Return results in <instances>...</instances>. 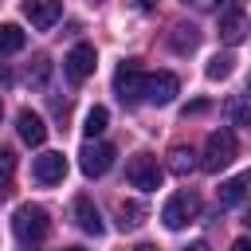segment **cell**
<instances>
[{
	"label": "cell",
	"instance_id": "cell-21",
	"mask_svg": "<svg viewBox=\"0 0 251 251\" xmlns=\"http://www.w3.org/2000/svg\"><path fill=\"white\" fill-rule=\"evenodd\" d=\"M231 63H235L231 55H212V59H208V67H204V75H208L212 82H220V78H227V75H231Z\"/></svg>",
	"mask_w": 251,
	"mask_h": 251
},
{
	"label": "cell",
	"instance_id": "cell-9",
	"mask_svg": "<svg viewBox=\"0 0 251 251\" xmlns=\"http://www.w3.org/2000/svg\"><path fill=\"white\" fill-rule=\"evenodd\" d=\"M78 165H82L86 176L110 173V165H114V145H106V141H86L82 153H78Z\"/></svg>",
	"mask_w": 251,
	"mask_h": 251
},
{
	"label": "cell",
	"instance_id": "cell-33",
	"mask_svg": "<svg viewBox=\"0 0 251 251\" xmlns=\"http://www.w3.org/2000/svg\"><path fill=\"white\" fill-rule=\"evenodd\" d=\"M247 90H251V78H247Z\"/></svg>",
	"mask_w": 251,
	"mask_h": 251
},
{
	"label": "cell",
	"instance_id": "cell-13",
	"mask_svg": "<svg viewBox=\"0 0 251 251\" xmlns=\"http://www.w3.org/2000/svg\"><path fill=\"white\" fill-rule=\"evenodd\" d=\"M75 224L86 231V235H102L106 231V224H102V216H98V208L90 204V196H75Z\"/></svg>",
	"mask_w": 251,
	"mask_h": 251
},
{
	"label": "cell",
	"instance_id": "cell-25",
	"mask_svg": "<svg viewBox=\"0 0 251 251\" xmlns=\"http://www.w3.org/2000/svg\"><path fill=\"white\" fill-rule=\"evenodd\" d=\"M184 251H212V247H208V243H204V239H196V243H188V247H184Z\"/></svg>",
	"mask_w": 251,
	"mask_h": 251
},
{
	"label": "cell",
	"instance_id": "cell-11",
	"mask_svg": "<svg viewBox=\"0 0 251 251\" xmlns=\"http://www.w3.org/2000/svg\"><path fill=\"white\" fill-rule=\"evenodd\" d=\"M31 176H35L39 184H63V176H67V157L55 153V149L39 153L35 165H31Z\"/></svg>",
	"mask_w": 251,
	"mask_h": 251
},
{
	"label": "cell",
	"instance_id": "cell-27",
	"mask_svg": "<svg viewBox=\"0 0 251 251\" xmlns=\"http://www.w3.org/2000/svg\"><path fill=\"white\" fill-rule=\"evenodd\" d=\"M180 4H192V8H212L216 0H180Z\"/></svg>",
	"mask_w": 251,
	"mask_h": 251
},
{
	"label": "cell",
	"instance_id": "cell-32",
	"mask_svg": "<svg viewBox=\"0 0 251 251\" xmlns=\"http://www.w3.org/2000/svg\"><path fill=\"white\" fill-rule=\"evenodd\" d=\"M0 114H4V98H0Z\"/></svg>",
	"mask_w": 251,
	"mask_h": 251
},
{
	"label": "cell",
	"instance_id": "cell-15",
	"mask_svg": "<svg viewBox=\"0 0 251 251\" xmlns=\"http://www.w3.org/2000/svg\"><path fill=\"white\" fill-rule=\"evenodd\" d=\"M224 114H227L231 126H251V90L247 94H231L224 102Z\"/></svg>",
	"mask_w": 251,
	"mask_h": 251
},
{
	"label": "cell",
	"instance_id": "cell-19",
	"mask_svg": "<svg viewBox=\"0 0 251 251\" xmlns=\"http://www.w3.org/2000/svg\"><path fill=\"white\" fill-rule=\"evenodd\" d=\"M169 169H173L176 176H188V173L196 169V153H192L188 145H173V149H169Z\"/></svg>",
	"mask_w": 251,
	"mask_h": 251
},
{
	"label": "cell",
	"instance_id": "cell-6",
	"mask_svg": "<svg viewBox=\"0 0 251 251\" xmlns=\"http://www.w3.org/2000/svg\"><path fill=\"white\" fill-rule=\"evenodd\" d=\"M114 94L122 102H145V71L137 63H122L114 71Z\"/></svg>",
	"mask_w": 251,
	"mask_h": 251
},
{
	"label": "cell",
	"instance_id": "cell-10",
	"mask_svg": "<svg viewBox=\"0 0 251 251\" xmlns=\"http://www.w3.org/2000/svg\"><path fill=\"white\" fill-rule=\"evenodd\" d=\"M59 16H63V0H24V20L39 31L55 27Z\"/></svg>",
	"mask_w": 251,
	"mask_h": 251
},
{
	"label": "cell",
	"instance_id": "cell-31",
	"mask_svg": "<svg viewBox=\"0 0 251 251\" xmlns=\"http://www.w3.org/2000/svg\"><path fill=\"white\" fill-rule=\"evenodd\" d=\"M247 227H251V212H247Z\"/></svg>",
	"mask_w": 251,
	"mask_h": 251
},
{
	"label": "cell",
	"instance_id": "cell-23",
	"mask_svg": "<svg viewBox=\"0 0 251 251\" xmlns=\"http://www.w3.org/2000/svg\"><path fill=\"white\" fill-rule=\"evenodd\" d=\"M12 165H16L12 149H0V200H4L8 188H12Z\"/></svg>",
	"mask_w": 251,
	"mask_h": 251
},
{
	"label": "cell",
	"instance_id": "cell-12",
	"mask_svg": "<svg viewBox=\"0 0 251 251\" xmlns=\"http://www.w3.org/2000/svg\"><path fill=\"white\" fill-rule=\"evenodd\" d=\"M216 196H220V208H235V204H243V200L251 196V169H243V173H235L231 180H224Z\"/></svg>",
	"mask_w": 251,
	"mask_h": 251
},
{
	"label": "cell",
	"instance_id": "cell-24",
	"mask_svg": "<svg viewBox=\"0 0 251 251\" xmlns=\"http://www.w3.org/2000/svg\"><path fill=\"white\" fill-rule=\"evenodd\" d=\"M204 110H208V102H204V98H196V102H188V106H184V118H188V114H204Z\"/></svg>",
	"mask_w": 251,
	"mask_h": 251
},
{
	"label": "cell",
	"instance_id": "cell-1",
	"mask_svg": "<svg viewBox=\"0 0 251 251\" xmlns=\"http://www.w3.org/2000/svg\"><path fill=\"white\" fill-rule=\"evenodd\" d=\"M47 231H51V220H47V212H43L39 204H20V208H16V216H12V235H16L20 247L43 243Z\"/></svg>",
	"mask_w": 251,
	"mask_h": 251
},
{
	"label": "cell",
	"instance_id": "cell-20",
	"mask_svg": "<svg viewBox=\"0 0 251 251\" xmlns=\"http://www.w3.org/2000/svg\"><path fill=\"white\" fill-rule=\"evenodd\" d=\"M106 126H110L106 106H90V110H86V118H82V133H86V141H94V137H98Z\"/></svg>",
	"mask_w": 251,
	"mask_h": 251
},
{
	"label": "cell",
	"instance_id": "cell-5",
	"mask_svg": "<svg viewBox=\"0 0 251 251\" xmlns=\"http://www.w3.org/2000/svg\"><path fill=\"white\" fill-rule=\"evenodd\" d=\"M126 176H129V184H133V188H141V192H157L165 173H161V165H157V157H153V153H137V157H129Z\"/></svg>",
	"mask_w": 251,
	"mask_h": 251
},
{
	"label": "cell",
	"instance_id": "cell-17",
	"mask_svg": "<svg viewBox=\"0 0 251 251\" xmlns=\"http://www.w3.org/2000/svg\"><path fill=\"white\" fill-rule=\"evenodd\" d=\"M141 220H145V204H137V200H122V204H118V227H122V231L141 227Z\"/></svg>",
	"mask_w": 251,
	"mask_h": 251
},
{
	"label": "cell",
	"instance_id": "cell-3",
	"mask_svg": "<svg viewBox=\"0 0 251 251\" xmlns=\"http://www.w3.org/2000/svg\"><path fill=\"white\" fill-rule=\"evenodd\" d=\"M200 216V196L196 192H173L169 200H165V208H161V220H165V227L169 231H180V227H188L192 220Z\"/></svg>",
	"mask_w": 251,
	"mask_h": 251
},
{
	"label": "cell",
	"instance_id": "cell-30",
	"mask_svg": "<svg viewBox=\"0 0 251 251\" xmlns=\"http://www.w3.org/2000/svg\"><path fill=\"white\" fill-rule=\"evenodd\" d=\"M63 251H82V247H63Z\"/></svg>",
	"mask_w": 251,
	"mask_h": 251
},
{
	"label": "cell",
	"instance_id": "cell-4",
	"mask_svg": "<svg viewBox=\"0 0 251 251\" xmlns=\"http://www.w3.org/2000/svg\"><path fill=\"white\" fill-rule=\"evenodd\" d=\"M216 31H220V39H224L227 47L243 43V35H247V12H243V4H239V0H224V4H220Z\"/></svg>",
	"mask_w": 251,
	"mask_h": 251
},
{
	"label": "cell",
	"instance_id": "cell-29",
	"mask_svg": "<svg viewBox=\"0 0 251 251\" xmlns=\"http://www.w3.org/2000/svg\"><path fill=\"white\" fill-rule=\"evenodd\" d=\"M133 251H157V247H153V243H137Z\"/></svg>",
	"mask_w": 251,
	"mask_h": 251
},
{
	"label": "cell",
	"instance_id": "cell-2",
	"mask_svg": "<svg viewBox=\"0 0 251 251\" xmlns=\"http://www.w3.org/2000/svg\"><path fill=\"white\" fill-rule=\"evenodd\" d=\"M235 153H239L235 133H231V129H212L208 141H204V153H200V169L220 173V169H227V165L235 161Z\"/></svg>",
	"mask_w": 251,
	"mask_h": 251
},
{
	"label": "cell",
	"instance_id": "cell-22",
	"mask_svg": "<svg viewBox=\"0 0 251 251\" xmlns=\"http://www.w3.org/2000/svg\"><path fill=\"white\" fill-rule=\"evenodd\" d=\"M47 78H51V59H47V55H35V59H31V67H27V82L43 86Z\"/></svg>",
	"mask_w": 251,
	"mask_h": 251
},
{
	"label": "cell",
	"instance_id": "cell-8",
	"mask_svg": "<svg viewBox=\"0 0 251 251\" xmlns=\"http://www.w3.org/2000/svg\"><path fill=\"white\" fill-rule=\"evenodd\" d=\"M176 94H180V78H176L173 71H153V75H145V102H149V106H169Z\"/></svg>",
	"mask_w": 251,
	"mask_h": 251
},
{
	"label": "cell",
	"instance_id": "cell-18",
	"mask_svg": "<svg viewBox=\"0 0 251 251\" xmlns=\"http://www.w3.org/2000/svg\"><path fill=\"white\" fill-rule=\"evenodd\" d=\"M24 43H27V35L20 24H0V55H16V51H24Z\"/></svg>",
	"mask_w": 251,
	"mask_h": 251
},
{
	"label": "cell",
	"instance_id": "cell-16",
	"mask_svg": "<svg viewBox=\"0 0 251 251\" xmlns=\"http://www.w3.org/2000/svg\"><path fill=\"white\" fill-rule=\"evenodd\" d=\"M196 43H200V31H196L192 24H176V27H173V35H169V47H173L176 55L196 51Z\"/></svg>",
	"mask_w": 251,
	"mask_h": 251
},
{
	"label": "cell",
	"instance_id": "cell-28",
	"mask_svg": "<svg viewBox=\"0 0 251 251\" xmlns=\"http://www.w3.org/2000/svg\"><path fill=\"white\" fill-rule=\"evenodd\" d=\"M137 8L141 12H153V0H137Z\"/></svg>",
	"mask_w": 251,
	"mask_h": 251
},
{
	"label": "cell",
	"instance_id": "cell-14",
	"mask_svg": "<svg viewBox=\"0 0 251 251\" xmlns=\"http://www.w3.org/2000/svg\"><path fill=\"white\" fill-rule=\"evenodd\" d=\"M16 129H20V137H24L27 145H43V141H47V126H43V118H39L35 110H20V114H16Z\"/></svg>",
	"mask_w": 251,
	"mask_h": 251
},
{
	"label": "cell",
	"instance_id": "cell-34",
	"mask_svg": "<svg viewBox=\"0 0 251 251\" xmlns=\"http://www.w3.org/2000/svg\"><path fill=\"white\" fill-rule=\"evenodd\" d=\"M90 4H98V0H90Z\"/></svg>",
	"mask_w": 251,
	"mask_h": 251
},
{
	"label": "cell",
	"instance_id": "cell-7",
	"mask_svg": "<svg viewBox=\"0 0 251 251\" xmlns=\"http://www.w3.org/2000/svg\"><path fill=\"white\" fill-rule=\"evenodd\" d=\"M94 63H98L94 47H90V43H75V47L67 51V59H63V71H67V78H71L75 86H82V82L94 75Z\"/></svg>",
	"mask_w": 251,
	"mask_h": 251
},
{
	"label": "cell",
	"instance_id": "cell-26",
	"mask_svg": "<svg viewBox=\"0 0 251 251\" xmlns=\"http://www.w3.org/2000/svg\"><path fill=\"white\" fill-rule=\"evenodd\" d=\"M231 251H251V239H235V243H231Z\"/></svg>",
	"mask_w": 251,
	"mask_h": 251
}]
</instances>
